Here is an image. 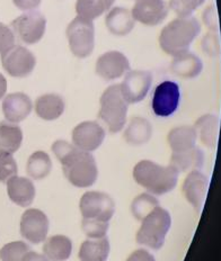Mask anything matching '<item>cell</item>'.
<instances>
[{
	"label": "cell",
	"mask_w": 221,
	"mask_h": 261,
	"mask_svg": "<svg viewBox=\"0 0 221 261\" xmlns=\"http://www.w3.org/2000/svg\"><path fill=\"white\" fill-rule=\"evenodd\" d=\"M23 141V132L18 125L9 122H0V152L13 154Z\"/></svg>",
	"instance_id": "83f0119b"
},
{
	"label": "cell",
	"mask_w": 221,
	"mask_h": 261,
	"mask_svg": "<svg viewBox=\"0 0 221 261\" xmlns=\"http://www.w3.org/2000/svg\"><path fill=\"white\" fill-rule=\"evenodd\" d=\"M129 104L123 97L120 85H113L101 97L99 116L111 133H118L127 123Z\"/></svg>",
	"instance_id": "277c9868"
},
{
	"label": "cell",
	"mask_w": 221,
	"mask_h": 261,
	"mask_svg": "<svg viewBox=\"0 0 221 261\" xmlns=\"http://www.w3.org/2000/svg\"><path fill=\"white\" fill-rule=\"evenodd\" d=\"M209 187L208 178L199 170H194L188 173L186 179L183 184V194L194 210L200 212L204 200L207 197Z\"/></svg>",
	"instance_id": "2e32d148"
},
{
	"label": "cell",
	"mask_w": 221,
	"mask_h": 261,
	"mask_svg": "<svg viewBox=\"0 0 221 261\" xmlns=\"http://www.w3.org/2000/svg\"><path fill=\"white\" fill-rule=\"evenodd\" d=\"M198 135L192 126L175 127L168 133L167 141L173 152H183L195 146Z\"/></svg>",
	"instance_id": "4316f807"
},
{
	"label": "cell",
	"mask_w": 221,
	"mask_h": 261,
	"mask_svg": "<svg viewBox=\"0 0 221 261\" xmlns=\"http://www.w3.org/2000/svg\"><path fill=\"white\" fill-rule=\"evenodd\" d=\"M159 206L158 199L150 194H141L133 199L131 204V212L138 221H142L150 212Z\"/></svg>",
	"instance_id": "4dcf8cb0"
},
{
	"label": "cell",
	"mask_w": 221,
	"mask_h": 261,
	"mask_svg": "<svg viewBox=\"0 0 221 261\" xmlns=\"http://www.w3.org/2000/svg\"><path fill=\"white\" fill-rule=\"evenodd\" d=\"M15 6L20 10H33L40 6L42 0H13Z\"/></svg>",
	"instance_id": "ab89813d"
},
{
	"label": "cell",
	"mask_w": 221,
	"mask_h": 261,
	"mask_svg": "<svg viewBox=\"0 0 221 261\" xmlns=\"http://www.w3.org/2000/svg\"><path fill=\"white\" fill-rule=\"evenodd\" d=\"M48 220L40 210L30 208L24 212L20 220V234L29 242L39 244L46 239Z\"/></svg>",
	"instance_id": "7c38bea8"
},
{
	"label": "cell",
	"mask_w": 221,
	"mask_h": 261,
	"mask_svg": "<svg viewBox=\"0 0 221 261\" xmlns=\"http://www.w3.org/2000/svg\"><path fill=\"white\" fill-rule=\"evenodd\" d=\"M206 0H169L168 7L174 10L179 17L191 16L194 10H197Z\"/></svg>",
	"instance_id": "d6a6232c"
},
{
	"label": "cell",
	"mask_w": 221,
	"mask_h": 261,
	"mask_svg": "<svg viewBox=\"0 0 221 261\" xmlns=\"http://www.w3.org/2000/svg\"><path fill=\"white\" fill-rule=\"evenodd\" d=\"M6 91H7V80L2 73H0V99L5 97Z\"/></svg>",
	"instance_id": "b9f144b4"
},
{
	"label": "cell",
	"mask_w": 221,
	"mask_h": 261,
	"mask_svg": "<svg viewBox=\"0 0 221 261\" xmlns=\"http://www.w3.org/2000/svg\"><path fill=\"white\" fill-rule=\"evenodd\" d=\"M7 193L13 203L28 207L34 202L35 186L29 178L14 176L7 180Z\"/></svg>",
	"instance_id": "ac0fdd59"
},
{
	"label": "cell",
	"mask_w": 221,
	"mask_h": 261,
	"mask_svg": "<svg viewBox=\"0 0 221 261\" xmlns=\"http://www.w3.org/2000/svg\"><path fill=\"white\" fill-rule=\"evenodd\" d=\"M46 19L42 13L30 10L12 21V31L25 44H35L42 40L45 33Z\"/></svg>",
	"instance_id": "52a82bcc"
},
{
	"label": "cell",
	"mask_w": 221,
	"mask_h": 261,
	"mask_svg": "<svg viewBox=\"0 0 221 261\" xmlns=\"http://www.w3.org/2000/svg\"><path fill=\"white\" fill-rule=\"evenodd\" d=\"M52 169V161L47 153L43 151H36L29 158L28 170L29 176L34 180H41L48 176Z\"/></svg>",
	"instance_id": "f546056e"
},
{
	"label": "cell",
	"mask_w": 221,
	"mask_h": 261,
	"mask_svg": "<svg viewBox=\"0 0 221 261\" xmlns=\"http://www.w3.org/2000/svg\"><path fill=\"white\" fill-rule=\"evenodd\" d=\"M153 83V75L149 71L132 70L128 72L120 85L121 92L128 104H136L144 99Z\"/></svg>",
	"instance_id": "8fae6325"
},
{
	"label": "cell",
	"mask_w": 221,
	"mask_h": 261,
	"mask_svg": "<svg viewBox=\"0 0 221 261\" xmlns=\"http://www.w3.org/2000/svg\"><path fill=\"white\" fill-rule=\"evenodd\" d=\"M30 251V246L25 242L15 241L4 246L0 250L2 261H21L24 255Z\"/></svg>",
	"instance_id": "1f68e13d"
},
{
	"label": "cell",
	"mask_w": 221,
	"mask_h": 261,
	"mask_svg": "<svg viewBox=\"0 0 221 261\" xmlns=\"http://www.w3.org/2000/svg\"><path fill=\"white\" fill-rule=\"evenodd\" d=\"M52 151L61 162L63 173L68 181L78 188L93 186L97 180L99 170L96 161L89 152L80 150L66 141H56Z\"/></svg>",
	"instance_id": "6da1fadb"
},
{
	"label": "cell",
	"mask_w": 221,
	"mask_h": 261,
	"mask_svg": "<svg viewBox=\"0 0 221 261\" xmlns=\"http://www.w3.org/2000/svg\"><path fill=\"white\" fill-rule=\"evenodd\" d=\"M202 50L206 52L209 57H217L220 51L219 36L215 32H210L203 37L201 42Z\"/></svg>",
	"instance_id": "d590c367"
},
{
	"label": "cell",
	"mask_w": 221,
	"mask_h": 261,
	"mask_svg": "<svg viewBox=\"0 0 221 261\" xmlns=\"http://www.w3.org/2000/svg\"><path fill=\"white\" fill-rule=\"evenodd\" d=\"M127 261H156L155 257L149 253L147 250L144 249H139L136 250L133 253L130 254V257L127 259Z\"/></svg>",
	"instance_id": "f35d334b"
},
{
	"label": "cell",
	"mask_w": 221,
	"mask_h": 261,
	"mask_svg": "<svg viewBox=\"0 0 221 261\" xmlns=\"http://www.w3.org/2000/svg\"><path fill=\"white\" fill-rule=\"evenodd\" d=\"M15 45V35L10 27L0 23V53Z\"/></svg>",
	"instance_id": "8d00e7d4"
},
{
	"label": "cell",
	"mask_w": 221,
	"mask_h": 261,
	"mask_svg": "<svg viewBox=\"0 0 221 261\" xmlns=\"http://www.w3.org/2000/svg\"><path fill=\"white\" fill-rule=\"evenodd\" d=\"M32 110H33V104L31 98L23 92L9 94L3 101L4 115L9 123L16 124L24 121L25 118H28Z\"/></svg>",
	"instance_id": "e0dca14e"
},
{
	"label": "cell",
	"mask_w": 221,
	"mask_h": 261,
	"mask_svg": "<svg viewBox=\"0 0 221 261\" xmlns=\"http://www.w3.org/2000/svg\"><path fill=\"white\" fill-rule=\"evenodd\" d=\"M202 20L210 31L217 32L219 30L218 14L214 6H209L202 14Z\"/></svg>",
	"instance_id": "74e56055"
},
{
	"label": "cell",
	"mask_w": 221,
	"mask_h": 261,
	"mask_svg": "<svg viewBox=\"0 0 221 261\" xmlns=\"http://www.w3.org/2000/svg\"><path fill=\"white\" fill-rule=\"evenodd\" d=\"M35 112L37 116L44 121H55L64 112L62 97L56 94H46L39 97L35 101Z\"/></svg>",
	"instance_id": "7402d4cb"
},
{
	"label": "cell",
	"mask_w": 221,
	"mask_h": 261,
	"mask_svg": "<svg viewBox=\"0 0 221 261\" xmlns=\"http://www.w3.org/2000/svg\"><path fill=\"white\" fill-rule=\"evenodd\" d=\"M180 87L174 81H163L154 91L152 108L156 116L168 117L180 105Z\"/></svg>",
	"instance_id": "30bf717a"
},
{
	"label": "cell",
	"mask_w": 221,
	"mask_h": 261,
	"mask_svg": "<svg viewBox=\"0 0 221 261\" xmlns=\"http://www.w3.org/2000/svg\"><path fill=\"white\" fill-rule=\"evenodd\" d=\"M79 208L84 219L110 222L114 215L115 204L105 193L87 192L80 199Z\"/></svg>",
	"instance_id": "ba28073f"
},
{
	"label": "cell",
	"mask_w": 221,
	"mask_h": 261,
	"mask_svg": "<svg viewBox=\"0 0 221 261\" xmlns=\"http://www.w3.org/2000/svg\"><path fill=\"white\" fill-rule=\"evenodd\" d=\"M105 24L107 30L112 34L116 36H126L133 30L136 20H134L133 16L129 9L115 7L107 14L105 18Z\"/></svg>",
	"instance_id": "d6986e66"
},
{
	"label": "cell",
	"mask_w": 221,
	"mask_h": 261,
	"mask_svg": "<svg viewBox=\"0 0 221 261\" xmlns=\"http://www.w3.org/2000/svg\"><path fill=\"white\" fill-rule=\"evenodd\" d=\"M203 152L197 146L183 152H173L170 158V166L174 167L179 172L199 170L203 166Z\"/></svg>",
	"instance_id": "44dd1931"
},
{
	"label": "cell",
	"mask_w": 221,
	"mask_h": 261,
	"mask_svg": "<svg viewBox=\"0 0 221 261\" xmlns=\"http://www.w3.org/2000/svg\"><path fill=\"white\" fill-rule=\"evenodd\" d=\"M200 32L201 25L195 17H179L170 21L161 31L159 36L160 47L171 57L186 53Z\"/></svg>",
	"instance_id": "7a4b0ae2"
},
{
	"label": "cell",
	"mask_w": 221,
	"mask_h": 261,
	"mask_svg": "<svg viewBox=\"0 0 221 261\" xmlns=\"http://www.w3.org/2000/svg\"><path fill=\"white\" fill-rule=\"evenodd\" d=\"M197 135L200 137L202 144L212 149L217 144L218 133H219V119L217 116L207 114L203 115L195 122L194 125Z\"/></svg>",
	"instance_id": "cb8c5ba5"
},
{
	"label": "cell",
	"mask_w": 221,
	"mask_h": 261,
	"mask_svg": "<svg viewBox=\"0 0 221 261\" xmlns=\"http://www.w3.org/2000/svg\"><path fill=\"white\" fill-rule=\"evenodd\" d=\"M43 252L48 261H66L72 252L71 240L64 236H53L45 241Z\"/></svg>",
	"instance_id": "603a6c76"
},
{
	"label": "cell",
	"mask_w": 221,
	"mask_h": 261,
	"mask_svg": "<svg viewBox=\"0 0 221 261\" xmlns=\"http://www.w3.org/2000/svg\"><path fill=\"white\" fill-rule=\"evenodd\" d=\"M171 224L168 212L157 206L144 217L137 233V242L153 250L164 246L165 239Z\"/></svg>",
	"instance_id": "5b68a950"
},
{
	"label": "cell",
	"mask_w": 221,
	"mask_h": 261,
	"mask_svg": "<svg viewBox=\"0 0 221 261\" xmlns=\"http://www.w3.org/2000/svg\"><path fill=\"white\" fill-rule=\"evenodd\" d=\"M21 261H48V260L46 259L45 255L40 254L37 252L29 251L28 253L24 255V258L21 259Z\"/></svg>",
	"instance_id": "60d3db41"
},
{
	"label": "cell",
	"mask_w": 221,
	"mask_h": 261,
	"mask_svg": "<svg viewBox=\"0 0 221 261\" xmlns=\"http://www.w3.org/2000/svg\"><path fill=\"white\" fill-rule=\"evenodd\" d=\"M18 168L14 156L6 152H0V182L7 181L17 175Z\"/></svg>",
	"instance_id": "836d02e7"
},
{
	"label": "cell",
	"mask_w": 221,
	"mask_h": 261,
	"mask_svg": "<svg viewBox=\"0 0 221 261\" xmlns=\"http://www.w3.org/2000/svg\"><path fill=\"white\" fill-rule=\"evenodd\" d=\"M2 63L14 78H24L33 71L36 64L34 54L21 45H14L2 53Z\"/></svg>",
	"instance_id": "9c48e42d"
},
{
	"label": "cell",
	"mask_w": 221,
	"mask_h": 261,
	"mask_svg": "<svg viewBox=\"0 0 221 261\" xmlns=\"http://www.w3.org/2000/svg\"><path fill=\"white\" fill-rule=\"evenodd\" d=\"M153 126L143 117H133L125 132V140L131 145H142L152 139Z\"/></svg>",
	"instance_id": "d4e9b609"
},
{
	"label": "cell",
	"mask_w": 221,
	"mask_h": 261,
	"mask_svg": "<svg viewBox=\"0 0 221 261\" xmlns=\"http://www.w3.org/2000/svg\"><path fill=\"white\" fill-rule=\"evenodd\" d=\"M105 139V130L96 122H83L72 130V142L76 148L91 152L99 149Z\"/></svg>",
	"instance_id": "4fadbf2b"
},
{
	"label": "cell",
	"mask_w": 221,
	"mask_h": 261,
	"mask_svg": "<svg viewBox=\"0 0 221 261\" xmlns=\"http://www.w3.org/2000/svg\"><path fill=\"white\" fill-rule=\"evenodd\" d=\"M110 254V242L106 237L83 242L79 250L80 261H106Z\"/></svg>",
	"instance_id": "484cf974"
},
{
	"label": "cell",
	"mask_w": 221,
	"mask_h": 261,
	"mask_svg": "<svg viewBox=\"0 0 221 261\" xmlns=\"http://www.w3.org/2000/svg\"><path fill=\"white\" fill-rule=\"evenodd\" d=\"M82 226H83L85 234L88 238L102 239V238H105L110 225H109V222L83 219Z\"/></svg>",
	"instance_id": "e575fe53"
},
{
	"label": "cell",
	"mask_w": 221,
	"mask_h": 261,
	"mask_svg": "<svg viewBox=\"0 0 221 261\" xmlns=\"http://www.w3.org/2000/svg\"><path fill=\"white\" fill-rule=\"evenodd\" d=\"M169 7L164 0H137L132 9L134 20L147 26H156L168 15Z\"/></svg>",
	"instance_id": "5bb4252c"
},
{
	"label": "cell",
	"mask_w": 221,
	"mask_h": 261,
	"mask_svg": "<svg viewBox=\"0 0 221 261\" xmlns=\"http://www.w3.org/2000/svg\"><path fill=\"white\" fill-rule=\"evenodd\" d=\"M115 0H77L76 12L79 17L93 21L107 12Z\"/></svg>",
	"instance_id": "f1b7e54d"
},
{
	"label": "cell",
	"mask_w": 221,
	"mask_h": 261,
	"mask_svg": "<svg viewBox=\"0 0 221 261\" xmlns=\"http://www.w3.org/2000/svg\"><path fill=\"white\" fill-rule=\"evenodd\" d=\"M170 69L177 77L184 79H193L201 73L203 69V63L201 59L195 54L186 52L174 57L173 62L170 64Z\"/></svg>",
	"instance_id": "ffe728a7"
},
{
	"label": "cell",
	"mask_w": 221,
	"mask_h": 261,
	"mask_svg": "<svg viewBox=\"0 0 221 261\" xmlns=\"http://www.w3.org/2000/svg\"><path fill=\"white\" fill-rule=\"evenodd\" d=\"M180 172L170 165L164 167L149 160L138 162L133 169V178L150 194L164 195L173 190Z\"/></svg>",
	"instance_id": "3957f363"
},
{
	"label": "cell",
	"mask_w": 221,
	"mask_h": 261,
	"mask_svg": "<svg viewBox=\"0 0 221 261\" xmlns=\"http://www.w3.org/2000/svg\"><path fill=\"white\" fill-rule=\"evenodd\" d=\"M130 69V63L125 54L110 51L101 56L96 62V73L107 81L122 77Z\"/></svg>",
	"instance_id": "9a60e30c"
},
{
	"label": "cell",
	"mask_w": 221,
	"mask_h": 261,
	"mask_svg": "<svg viewBox=\"0 0 221 261\" xmlns=\"http://www.w3.org/2000/svg\"><path fill=\"white\" fill-rule=\"evenodd\" d=\"M67 39L71 52L77 58H87L95 47V27L91 20L77 16L67 27Z\"/></svg>",
	"instance_id": "8992f818"
}]
</instances>
